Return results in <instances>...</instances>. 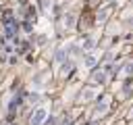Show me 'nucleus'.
<instances>
[{"instance_id": "obj_1", "label": "nucleus", "mask_w": 133, "mask_h": 125, "mask_svg": "<svg viewBox=\"0 0 133 125\" xmlns=\"http://www.w3.org/2000/svg\"><path fill=\"white\" fill-rule=\"evenodd\" d=\"M46 117H48V110H46L44 106H39V108L33 110V115H31V119H29V125H42V123L46 121Z\"/></svg>"}, {"instance_id": "obj_2", "label": "nucleus", "mask_w": 133, "mask_h": 125, "mask_svg": "<svg viewBox=\"0 0 133 125\" xmlns=\"http://www.w3.org/2000/svg\"><path fill=\"white\" fill-rule=\"evenodd\" d=\"M108 102H110L108 98H102V102H100V104H98V108H96V117H102V115L108 110Z\"/></svg>"}, {"instance_id": "obj_3", "label": "nucleus", "mask_w": 133, "mask_h": 125, "mask_svg": "<svg viewBox=\"0 0 133 125\" xmlns=\"http://www.w3.org/2000/svg\"><path fill=\"white\" fill-rule=\"evenodd\" d=\"M96 63H98V56H96V54H87L85 60H83V67H94Z\"/></svg>"}, {"instance_id": "obj_4", "label": "nucleus", "mask_w": 133, "mask_h": 125, "mask_svg": "<svg viewBox=\"0 0 133 125\" xmlns=\"http://www.w3.org/2000/svg\"><path fill=\"white\" fill-rule=\"evenodd\" d=\"M94 94H96V92H94L91 88H87V90H83V94L79 96V100H81V102H85V100H89V98H94Z\"/></svg>"}, {"instance_id": "obj_5", "label": "nucleus", "mask_w": 133, "mask_h": 125, "mask_svg": "<svg viewBox=\"0 0 133 125\" xmlns=\"http://www.w3.org/2000/svg\"><path fill=\"white\" fill-rule=\"evenodd\" d=\"M94 75H96V77H94V79H96V81H100V83H102V81H104V79H106V77H104V73H102V71H98V73H94Z\"/></svg>"}, {"instance_id": "obj_6", "label": "nucleus", "mask_w": 133, "mask_h": 125, "mask_svg": "<svg viewBox=\"0 0 133 125\" xmlns=\"http://www.w3.org/2000/svg\"><path fill=\"white\" fill-rule=\"evenodd\" d=\"M131 117H133V110H131Z\"/></svg>"}]
</instances>
